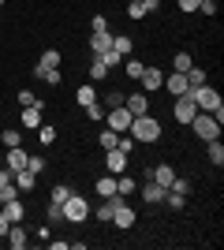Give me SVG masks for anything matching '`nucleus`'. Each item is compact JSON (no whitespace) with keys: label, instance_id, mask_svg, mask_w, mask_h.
Returning <instances> with one entry per match:
<instances>
[{"label":"nucleus","instance_id":"42","mask_svg":"<svg viewBox=\"0 0 224 250\" xmlns=\"http://www.w3.org/2000/svg\"><path fill=\"white\" fill-rule=\"evenodd\" d=\"M198 11H202L205 19H213V15H217V0H202V4H198Z\"/></svg>","mask_w":224,"mask_h":250},{"label":"nucleus","instance_id":"28","mask_svg":"<svg viewBox=\"0 0 224 250\" xmlns=\"http://www.w3.org/2000/svg\"><path fill=\"white\" fill-rule=\"evenodd\" d=\"M71 194H75V190L67 187V183H56V187L49 190V202H56V206H64V202L71 198Z\"/></svg>","mask_w":224,"mask_h":250},{"label":"nucleus","instance_id":"49","mask_svg":"<svg viewBox=\"0 0 224 250\" xmlns=\"http://www.w3.org/2000/svg\"><path fill=\"white\" fill-rule=\"evenodd\" d=\"M0 8H4V0H0Z\"/></svg>","mask_w":224,"mask_h":250},{"label":"nucleus","instance_id":"34","mask_svg":"<svg viewBox=\"0 0 224 250\" xmlns=\"http://www.w3.org/2000/svg\"><path fill=\"white\" fill-rule=\"evenodd\" d=\"M38 63H41V67H60V49H45Z\"/></svg>","mask_w":224,"mask_h":250},{"label":"nucleus","instance_id":"11","mask_svg":"<svg viewBox=\"0 0 224 250\" xmlns=\"http://www.w3.org/2000/svg\"><path fill=\"white\" fill-rule=\"evenodd\" d=\"M105 172H112V176L127 172V153L123 149H105Z\"/></svg>","mask_w":224,"mask_h":250},{"label":"nucleus","instance_id":"14","mask_svg":"<svg viewBox=\"0 0 224 250\" xmlns=\"http://www.w3.org/2000/svg\"><path fill=\"white\" fill-rule=\"evenodd\" d=\"M90 49H94V56L108 52V49H112V34H108V30H94V34H90Z\"/></svg>","mask_w":224,"mask_h":250},{"label":"nucleus","instance_id":"21","mask_svg":"<svg viewBox=\"0 0 224 250\" xmlns=\"http://www.w3.org/2000/svg\"><path fill=\"white\" fill-rule=\"evenodd\" d=\"M135 190H139V183H135L127 172H120V176H116V194H120V198H127V194H135Z\"/></svg>","mask_w":224,"mask_h":250},{"label":"nucleus","instance_id":"10","mask_svg":"<svg viewBox=\"0 0 224 250\" xmlns=\"http://www.w3.org/2000/svg\"><path fill=\"white\" fill-rule=\"evenodd\" d=\"M135 220H139V213H135V209L127 206V198H123V202L116 206V213H112V224L127 231V228H135Z\"/></svg>","mask_w":224,"mask_h":250},{"label":"nucleus","instance_id":"40","mask_svg":"<svg viewBox=\"0 0 224 250\" xmlns=\"http://www.w3.org/2000/svg\"><path fill=\"white\" fill-rule=\"evenodd\" d=\"M120 104H123V94H120V90H108L105 94V108H120Z\"/></svg>","mask_w":224,"mask_h":250},{"label":"nucleus","instance_id":"30","mask_svg":"<svg viewBox=\"0 0 224 250\" xmlns=\"http://www.w3.org/2000/svg\"><path fill=\"white\" fill-rule=\"evenodd\" d=\"M38 142H41V146H53V142H56V127L41 124V127H38Z\"/></svg>","mask_w":224,"mask_h":250},{"label":"nucleus","instance_id":"23","mask_svg":"<svg viewBox=\"0 0 224 250\" xmlns=\"http://www.w3.org/2000/svg\"><path fill=\"white\" fill-rule=\"evenodd\" d=\"M191 67H194V56H191V52H176V56H172V71L187 75Z\"/></svg>","mask_w":224,"mask_h":250},{"label":"nucleus","instance_id":"33","mask_svg":"<svg viewBox=\"0 0 224 250\" xmlns=\"http://www.w3.org/2000/svg\"><path fill=\"white\" fill-rule=\"evenodd\" d=\"M116 131H112V127H105V131H101V135H97V142H101V149H116Z\"/></svg>","mask_w":224,"mask_h":250},{"label":"nucleus","instance_id":"35","mask_svg":"<svg viewBox=\"0 0 224 250\" xmlns=\"http://www.w3.org/2000/svg\"><path fill=\"white\" fill-rule=\"evenodd\" d=\"M86 120H94V124H105V104H86Z\"/></svg>","mask_w":224,"mask_h":250},{"label":"nucleus","instance_id":"25","mask_svg":"<svg viewBox=\"0 0 224 250\" xmlns=\"http://www.w3.org/2000/svg\"><path fill=\"white\" fill-rule=\"evenodd\" d=\"M4 213H8V220H11V224H19V220H22V213H26V206H22L19 198H11V202H4Z\"/></svg>","mask_w":224,"mask_h":250},{"label":"nucleus","instance_id":"47","mask_svg":"<svg viewBox=\"0 0 224 250\" xmlns=\"http://www.w3.org/2000/svg\"><path fill=\"white\" fill-rule=\"evenodd\" d=\"M142 8H146V15L149 11H161V0H142Z\"/></svg>","mask_w":224,"mask_h":250},{"label":"nucleus","instance_id":"44","mask_svg":"<svg viewBox=\"0 0 224 250\" xmlns=\"http://www.w3.org/2000/svg\"><path fill=\"white\" fill-rule=\"evenodd\" d=\"M198 4H202V0H180V11H183V15H191V11H198Z\"/></svg>","mask_w":224,"mask_h":250},{"label":"nucleus","instance_id":"17","mask_svg":"<svg viewBox=\"0 0 224 250\" xmlns=\"http://www.w3.org/2000/svg\"><path fill=\"white\" fill-rule=\"evenodd\" d=\"M149 179H157L161 187H172V179H176V168H172V165H157V168H149Z\"/></svg>","mask_w":224,"mask_h":250},{"label":"nucleus","instance_id":"19","mask_svg":"<svg viewBox=\"0 0 224 250\" xmlns=\"http://www.w3.org/2000/svg\"><path fill=\"white\" fill-rule=\"evenodd\" d=\"M26 243H30V235H26L19 224H11V228H8V247H11V250H22Z\"/></svg>","mask_w":224,"mask_h":250},{"label":"nucleus","instance_id":"29","mask_svg":"<svg viewBox=\"0 0 224 250\" xmlns=\"http://www.w3.org/2000/svg\"><path fill=\"white\" fill-rule=\"evenodd\" d=\"M105 79H108V67H105V63H101V60H97V56H94V63H90V83H105Z\"/></svg>","mask_w":224,"mask_h":250},{"label":"nucleus","instance_id":"12","mask_svg":"<svg viewBox=\"0 0 224 250\" xmlns=\"http://www.w3.org/2000/svg\"><path fill=\"white\" fill-rule=\"evenodd\" d=\"M123 104H127L131 116H142L149 112V94H142V90H135V94H123Z\"/></svg>","mask_w":224,"mask_h":250},{"label":"nucleus","instance_id":"3","mask_svg":"<svg viewBox=\"0 0 224 250\" xmlns=\"http://www.w3.org/2000/svg\"><path fill=\"white\" fill-rule=\"evenodd\" d=\"M191 127H194V135L202 138V142H209V138H221V127H224V124L217 120L213 112H198V116L191 120Z\"/></svg>","mask_w":224,"mask_h":250},{"label":"nucleus","instance_id":"22","mask_svg":"<svg viewBox=\"0 0 224 250\" xmlns=\"http://www.w3.org/2000/svg\"><path fill=\"white\" fill-rule=\"evenodd\" d=\"M75 101L82 104V108H86V104H94V101H97V86H94V83L79 86V90H75Z\"/></svg>","mask_w":224,"mask_h":250},{"label":"nucleus","instance_id":"43","mask_svg":"<svg viewBox=\"0 0 224 250\" xmlns=\"http://www.w3.org/2000/svg\"><path fill=\"white\" fill-rule=\"evenodd\" d=\"M45 213H49V220H64V206H56V202H49V209H45Z\"/></svg>","mask_w":224,"mask_h":250},{"label":"nucleus","instance_id":"8","mask_svg":"<svg viewBox=\"0 0 224 250\" xmlns=\"http://www.w3.org/2000/svg\"><path fill=\"white\" fill-rule=\"evenodd\" d=\"M172 116H176V120H180L183 127L191 124L194 116H198V108H194V101L191 97H176V104H172Z\"/></svg>","mask_w":224,"mask_h":250},{"label":"nucleus","instance_id":"39","mask_svg":"<svg viewBox=\"0 0 224 250\" xmlns=\"http://www.w3.org/2000/svg\"><path fill=\"white\" fill-rule=\"evenodd\" d=\"M127 15H131L135 22H139V19H146V8H142V0H131V4H127Z\"/></svg>","mask_w":224,"mask_h":250},{"label":"nucleus","instance_id":"31","mask_svg":"<svg viewBox=\"0 0 224 250\" xmlns=\"http://www.w3.org/2000/svg\"><path fill=\"white\" fill-rule=\"evenodd\" d=\"M19 104L22 108H41V97L34 94V90H19Z\"/></svg>","mask_w":224,"mask_h":250},{"label":"nucleus","instance_id":"26","mask_svg":"<svg viewBox=\"0 0 224 250\" xmlns=\"http://www.w3.org/2000/svg\"><path fill=\"white\" fill-rule=\"evenodd\" d=\"M19 194H22V190L15 187V176L0 183V206H4V202H11V198H19Z\"/></svg>","mask_w":224,"mask_h":250},{"label":"nucleus","instance_id":"36","mask_svg":"<svg viewBox=\"0 0 224 250\" xmlns=\"http://www.w3.org/2000/svg\"><path fill=\"white\" fill-rule=\"evenodd\" d=\"M26 168H30L34 176H41V172H45V157L41 153H30V157H26Z\"/></svg>","mask_w":224,"mask_h":250},{"label":"nucleus","instance_id":"27","mask_svg":"<svg viewBox=\"0 0 224 250\" xmlns=\"http://www.w3.org/2000/svg\"><path fill=\"white\" fill-rule=\"evenodd\" d=\"M0 146H4V149H11V146H22V131H19V127H8V131L0 135Z\"/></svg>","mask_w":224,"mask_h":250},{"label":"nucleus","instance_id":"46","mask_svg":"<svg viewBox=\"0 0 224 250\" xmlns=\"http://www.w3.org/2000/svg\"><path fill=\"white\" fill-rule=\"evenodd\" d=\"M90 26H94V30H108V19H105V15H94V22H90Z\"/></svg>","mask_w":224,"mask_h":250},{"label":"nucleus","instance_id":"20","mask_svg":"<svg viewBox=\"0 0 224 250\" xmlns=\"http://www.w3.org/2000/svg\"><path fill=\"white\" fill-rule=\"evenodd\" d=\"M34 75L49 86H60V67H41V63H34Z\"/></svg>","mask_w":224,"mask_h":250},{"label":"nucleus","instance_id":"48","mask_svg":"<svg viewBox=\"0 0 224 250\" xmlns=\"http://www.w3.org/2000/svg\"><path fill=\"white\" fill-rule=\"evenodd\" d=\"M0 168H4V157H0Z\"/></svg>","mask_w":224,"mask_h":250},{"label":"nucleus","instance_id":"15","mask_svg":"<svg viewBox=\"0 0 224 250\" xmlns=\"http://www.w3.org/2000/svg\"><path fill=\"white\" fill-rule=\"evenodd\" d=\"M45 120H41V108H22L19 112V127H26V131H38Z\"/></svg>","mask_w":224,"mask_h":250},{"label":"nucleus","instance_id":"24","mask_svg":"<svg viewBox=\"0 0 224 250\" xmlns=\"http://www.w3.org/2000/svg\"><path fill=\"white\" fill-rule=\"evenodd\" d=\"M15 187L19 190H34L38 187V176H34L30 168H22V172H15Z\"/></svg>","mask_w":224,"mask_h":250},{"label":"nucleus","instance_id":"4","mask_svg":"<svg viewBox=\"0 0 224 250\" xmlns=\"http://www.w3.org/2000/svg\"><path fill=\"white\" fill-rule=\"evenodd\" d=\"M86 217H90V202H86L82 194H71V198L64 202V220H71V224H82Z\"/></svg>","mask_w":224,"mask_h":250},{"label":"nucleus","instance_id":"7","mask_svg":"<svg viewBox=\"0 0 224 250\" xmlns=\"http://www.w3.org/2000/svg\"><path fill=\"white\" fill-rule=\"evenodd\" d=\"M139 83H142V94H153V90H161V86H164V75H161V67L153 63V67H142Z\"/></svg>","mask_w":224,"mask_h":250},{"label":"nucleus","instance_id":"38","mask_svg":"<svg viewBox=\"0 0 224 250\" xmlns=\"http://www.w3.org/2000/svg\"><path fill=\"white\" fill-rule=\"evenodd\" d=\"M123 67H127V79H139L146 63H139V60H131V56H123Z\"/></svg>","mask_w":224,"mask_h":250},{"label":"nucleus","instance_id":"32","mask_svg":"<svg viewBox=\"0 0 224 250\" xmlns=\"http://www.w3.org/2000/svg\"><path fill=\"white\" fill-rule=\"evenodd\" d=\"M97 60H101V63H105V67H108V71H112V67H120V63H123V56H120L116 49H108V52H101Z\"/></svg>","mask_w":224,"mask_h":250},{"label":"nucleus","instance_id":"18","mask_svg":"<svg viewBox=\"0 0 224 250\" xmlns=\"http://www.w3.org/2000/svg\"><path fill=\"white\" fill-rule=\"evenodd\" d=\"M205 153H209V165H213V168L224 165V146H221V138H209V142H205Z\"/></svg>","mask_w":224,"mask_h":250},{"label":"nucleus","instance_id":"45","mask_svg":"<svg viewBox=\"0 0 224 250\" xmlns=\"http://www.w3.org/2000/svg\"><path fill=\"white\" fill-rule=\"evenodd\" d=\"M8 228H11V220H8V213H4V209H0V239H4V235H8Z\"/></svg>","mask_w":224,"mask_h":250},{"label":"nucleus","instance_id":"5","mask_svg":"<svg viewBox=\"0 0 224 250\" xmlns=\"http://www.w3.org/2000/svg\"><path fill=\"white\" fill-rule=\"evenodd\" d=\"M131 120H135V116L127 112V104H120V108H105V127H112L116 135H123V131H127Z\"/></svg>","mask_w":224,"mask_h":250},{"label":"nucleus","instance_id":"1","mask_svg":"<svg viewBox=\"0 0 224 250\" xmlns=\"http://www.w3.org/2000/svg\"><path fill=\"white\" fill-rule=\"evenodd\" d=\"M127 135L135 138V142H142V146H149V142H161V124H157V116H149V112H142V116H135L131 120V127H127Z\"/></svg>","mask_w":224,"mask_h":250},{"label":"nucleus","instance_id":"16","mask_svg":"<svg viewBox=\"0 0 224 250\" xmlns=\"http://www.w3.org/2000/svg\"><path fill=\"white\" fill-rule=\"evenodd\" d=\"M94 187H97V198H112V194H116V176L105 172L101 179H94Z\"/></svg>","mask_w":224,"mask_h":250},{"label":"nucleus","instance_id":"2","mask_svg":"<svg viewBox=\"0 0 224 250\" xmlns=\"http://www.w3.org/2000/svg\"><path fill=\"white\" fill-rule=\"evenodd\" d=\"M191 101H194V108H198V112H217V108H224L221 94H217V90H213L209 83L191 86Z\"/></svg>","mask_w":224,"mask_h":250},{"label":"nucleus","instance_id":"6","mask_svg":"<svg viewBox=\"0 0 224 250\" xmlns=\"http://www.w3.org/2000/svg\"><path fill=\"white\" fill-rule=\"evenodd\" d=\"M164 90H168L172 97H191V83H187V75H180V71L164 75Z\"/></svg>","mask_w":224,"mask_h":250},{"label":"nucleus","instance_id":"37","mask_svg":"<svg viewBox=\"0 0 224 250\" xmlns=\"http://www.w3.org/2000/svg\"><path fill=\"white\" fill-rule=\"evenodd\" d=\"M112 49H116L120 56H131V49H135V45H131V38H123V34H120V38H112Z\"/></svg>","mask_w":224,"mask_h":250},{"label":"nucleus","instance_id":"9","mask_svg":"<svg viewBox=\"0 0 224 250\" xmlns=\"http://www.w3.org/2000/svg\"><path fill=\"white\" fill-rule=\"evenodd\" d=\"M164 194H168V187H161L157 179H146V183H142V198H146V206H164Z\"/></svg>","mask_w":224,"mask_h":250},{"label":"nucleus","instance_id":"41","mask_svg":"<svg viewBox=\"0 0 224 250\" xmlns=\"http://www.w3.org/2000/svg\"><path fill=\"white\" fill-rule=\"evenodd\" d=\"M187 83H191V86H202L205 83V71H202V67H191V71H187Z\"/></svg>","mask_w":224,"mask_h":250},{"label":"nucleus","instance_id":"13","mask_svg":"<svg viewBox=\"0 0 224 250\" xmlns=\"http://www.w3.org/2000/svg\"><path fill=\"white\" fill-rule=\"evenodd\" d=\"M26 157H30V153H26L22 146H11V149H8V165H4V168L15 176V172H22V168H26Z\"/></svg>","mask_w":224,"mask_h":250}]
</instances>
